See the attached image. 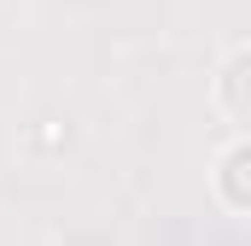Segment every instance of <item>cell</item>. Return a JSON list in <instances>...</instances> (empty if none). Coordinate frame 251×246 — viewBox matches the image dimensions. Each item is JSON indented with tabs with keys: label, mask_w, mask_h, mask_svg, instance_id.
Here are the masks:
<instances>
[{
	"label": "cell",
	"mask_w": 251,
	"mask_h": 246,
	"mask_svg": "<svg viewBox=\"0 0 251 246\" xmlns=\"http://www.w3.org/2000/svg\"><path fill=\"white\" fill-rule=\"evenodd\" d=\"M246 164H251V153H246V147H234V153L222 158V199H228V211H246V205H251Z\"/></svg>",
	"instance_id": "obj_1"
},
{
	"label": "cell",
	"mask_w": 251,
	"mask_h": 246,
	"mask_svg": "<svg viewBox=\"0 0 251 246\" xmlns=\"http://www.w3.org/2000/svg\"><path fill=\"white\" fill-rule=\"evenodd\" d=\"M246 70H251V53H234L228 70H222V112L240 123L246 118Z\"/></svg>",
	"instance_id": "obj_2"
}]
</instances>
